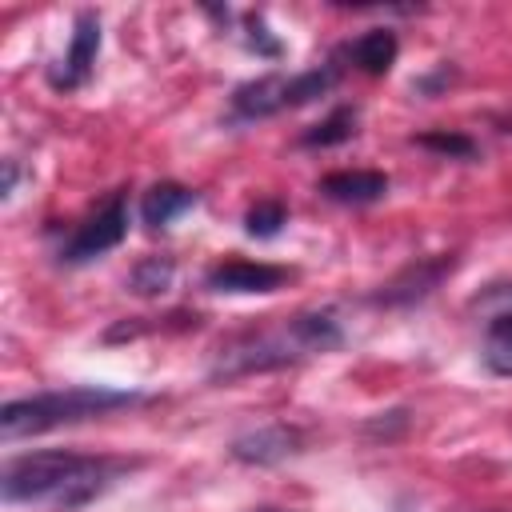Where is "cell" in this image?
<instances>
[{"label":"cell","instance_id":"6da1fadb","mask_svg":"<svg viewBox=\"0 0 512 512\" xmlns=\"http://www.w3.org/2000/svg\"><path fill=\"white\" fill-rule=\"evenodd\" d=\"M340 344H344L340 320L328 308H312V312H296L276 324L244 328V332L220 340V348L212 352L208 376L236 380V376H252V372H272V368L300 364L308 356L336 352Z\"/></svg>","mask_w":512,"mask_h":512},{"label":"cell","instance_id":"7a4b0ae2","mask_svg":"<svg viewBox=\"0 0 512 512\" xmlns=\"http://www.w3.org/2000/svg\"><path fill=\"white\" fill-rule=\"evenodd\" d=\"M132 468L136 460L84 456V452H28L4 464L0 496L8 504H52L68 512L96 500L112 480H120Z\"/></svg>","mask_w":512,"mask_h":512},{"label":"cell","instance_id":"3957f363","mask_svg":"<svg viewBox=\"0 0 512 512\" xmlns=\"http://www.w3.org/2000/svg\"><path fill=\"white\" fill-rule=\"evenodd\" d=\"M136 404H148V396L136 392V388H108V384L52 388V392L8 400L0 408V436L4 440L40 436V432L80 424V420H92V416H108V412H120V408H136Z\"/></svg>","mask_w":512,"mask_h":512},{"label":"cell","instance_id":"277c9868","mask_svg":"<svg viewBox=\"0 0 512 512\" xmlns=\"http://www.w3.org/2000/svg\"><path fill=\"white\" fill-rule=\"evenodd\" d=\"M124 236H128V196H124V188H120V192H112L88 220H80L76 232L60 244V264H88V260H100V256L112 252Z\"/></svg>","mask_w":512,"mask_h":512},{"label":"cell","instance_id":"5b68a950","mask_svg":"<svg viewBox=\"0 0 512 512\" xmlns=\"http://www.w3.org/2000/svg\"><path fill=\"white\" fill-rule=\"evenodd\" d=\"M456 264H460L456 252L420 256V260L404 264L396 276H388V280L368 296V304H376V308H412V304L428 300V296L456 272Z\"/></svg>","mask_w":512,"mask_h":512},{"label":"cell","instance_id":"8992f818","mask_svg":"<svg viewBox=\"0 0 512 512\" xmlns=\"http://www.w3.org/2000/svg\"><path fill=\"white\" fill-rule=\"evenodd\" d=\"M96 56H100V16H96L92 8H84V12H76V20H72L68 52L52 64L48 84H52L56 92H76V88L92 76Z\"/></svg>","mask_w":512,"mask_h":512},{"label":"cell","instance_id":"52a82bcc","mask_svg":"<svg viewBox=\"0 0 512 512\" xmlns=\"http://www.w3.org/2000/svg\"><path fill=\"white\" fill-rule=\"evenodd\" d=\"M292 280L288 268L280 264H264V260H220L208 268L204 276V288L208 292H228V296H264V292H276Z\"/></svg>","mask_w":512,"mask_h":512},{"label":"cell","instance_id":"ba28073f","mask_svg":"<svg viewBox=\"0 0 512 512\" xmlns=\"http://www.w3.org/2000/svg\"><path fill=\"white\" fill-rule=\"evenodd\" d=\"M304 448V432L292 428V424H264V428H252V432H240L232 440V460L240 464H256V468H268V464H280L288 456H296Z\"/></svg>","mask_w":512,"mask_h":512},{"label":"cell","instance_id":"9c48e42d","mask_svg":"<svg viewBox=\"0 0 512 512\" xmlns=\"http://www.w3.org/2000/svg\"><path fill=\"white\" fill-rule=\"evenodd\" d=\"M320 196L332 200V204H376L388 196V176L384 172H372V168H340V172H328L320 180Z\"/></svg>","mask_w":512,"mask_h":512},{"label":"cell","instance_id":"30bf717a","mask_svg":"<svg viewBox=\"0 0 512 512\" xmlns=\"http://www.w3.org/2000/svg\"><path fill=\"white\" fill-rule=\"evenodd\" d=\"M284 108H288V76H280V72L256 76L232 92V112L240 120H264V116H276Z\"/></svg>","mask_w":512,"mask_h":512},{"label":"cell","instance_id":"8fae6325","mask_svg":"<svg viewBox=\"0 0 512 512\" xmlns=\"http://www.w3.org/2000/svg\"><path fill=\"white\" fill-rule=\"evenodd\" d=\"M396 52H400V40H396L392 28H368L364 36H356L352 44H344L340 56H348L352 68H360L364 76H384L396 64Z\"/></svg>","mask_w":512,"mask_h":512},{"label":"cell","instance_id":"7c38bea8","mask_svg":"<svg viewBox=\"0 0 512 512\" xmlns=\"http://www.w3.org/2000/svg\"><path fill=\"white\" fill-rule=\"evenodd\" d=\"M192 204H196V192H192V188H184V184H176V180H160V184H152V188L144 192V200H140V220L156 232V228H168L176 216H184Z\"/></svg>","mask_w":512,"mask_h":512},{"label":"cell","instance_id":"4fadbf2b","mask_svg":"<svg viewBox=\"0 0 512 512\" xmlns=\"http://www.w3.org/2000/svg\"><path fill=\"white\" fill-rule=\"evenodd\" d=\"M484 364L492 376H512V308L484 320Z\"/></svg>","mask_w":512,"mask_h":512},{"label":"cell","instance_id":"5bb4252c","mask_svg":"<svg viewBox=\"0 0 512 512\" xmlns=\"http://www.w3.org/2000/svg\"><path fill=\"white\" fill-rule=\"evenodd\" d=\"M336 80H340V56H332V60L320 64V68H308V72L288 76V108H304V104H312L316 96L332 92Z\"/></svg>","mask_w":512,"mask_h":512},{"label":"cell","instance_id":"9a60e30c","mask_svg":"<svg viewBox=\"0 0 512 512\" xmlns=\"http://www.w3.org/2000/svg\"><path fill=\"white\" fill-rule=\"evenodd\" d=\"M356 120H360V112H356L352 104H340V108H332L320 124H312V128L300 136V144H304V148H332V144H344V140L356 136Z\"/></svg>","mask_w":512,"mask_h":512},{"label":"cell","instance_id":"2e32d148","mask_svg":"<svg viewBox=\"0 0 512 512\" xmlns=\"http://www.w3.org/2000/svg\"><path fill=\"white\" fill-rule=\"evenodd\" d=\"M176 280V260L172 256H144L132 272H128V292L132 296H164Z\"/></svg>","mask_w":512,"mask_h":512},{"label":"cell","instance_id":"e0dca14e","mask_svg":"<svg viewBox=\"0 0 512 512\" xmlns=\"http://www.w3.org/2000/svg\"><path fill=\"white\" fill-rule=\"evenodd\" d=\"M284 224H288V208H284L280 200H256V204L244 212V232L256 236V240H272Z\"/></svg>","mask_w":512,"mask_h":512},{"label":"cell","instance_id":"ac0fdd59","mask_svg":"<svg viewBox=\"0 0 512 512\" xmlns=\"http://www.w3.org/2000/svg\"><path fill=\"white\" fill-rule=\"evenodd\" d=\"M420 148L428 152H440V156H452V160H472L476 156V140L464 136V132H444V128H432V132H420L416 136Z\"/></svg>","mask_w":512,"mask_h":512},{"label":"cell","instance_id":"d6986e66","mask_svg":"<svg viewBox=\"0 0 512 512\" xmlns=\"http://www.w3.org/2000/svg\"><path fill=\"white\" fill-rule=\"evenodd\" d=\"M244 44H248V52L264 56V60H280V56H284V44L268 32V24H264L260 12H248V16H244Z\"/></svg>","mask_w":512,"mask_h":512},{"label":"cell","instance_id":"ffe728a7","mask_svg":"<svg viewBox=\"0 0 512 512\" xmlns=\"http://www.w3.org/2000/svg\"><path fill=\"white\" fill-rule=\"evenodd\" d=\"M472 308H480L484 316H496V312H508L512 308V284H492L488 292H480L472 300Z\"/></svg>","mask_w":512,"mask_h":512},{"label":"cell","instance_id":"44dd1931","mask_svg":"<svg viewBox=\"0 0 512 512\" xmlns=\"http://www.w3.org/2000/svg\"><path fill=\"white\" fill-rule=\"evenodd\" d=\"M456 80V68H448V64H440L436 72H428V76H420V80H412V88L420 92V96H436L444 84H452Z\"/></svg>","mask_w":512,"mask_h":512},{"label":"cell","instance_id":"7402d4cb","mask_svg":"<svg viewBox=\"0 0 512 512\" xmlns=\"http://www.w3.org/2000/svg\"><path fill=\"white\" fill-rule=\"evenodd\" d=\"M380 416H384V420H368V424H364L372 436H384V440H388V436H396L400 428H408V412H404V408H400V412H380Z\"/></svg>","mask_w":512,"mask_h":512},{"label":"cell","instance_id":"603a6c76","mask_svg":"<svg viewBox=\"0 0 512 512\" xmlns=\"http://www.w3.org/2000/svg\"><path fill=\"white\" fill-rule=\"evenodd\" d=\"M16 180H20V164L16 160H4V176H0V196L4 200L16 192Z\"/></svg>","mask_w":512,"mask_h":512}]
</instances>
